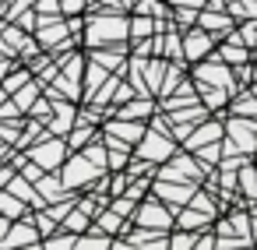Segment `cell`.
I'll return each instance as SVG.
<instances>
[{
  "label": "cell",
  "instance_id": "obj_18",
  "mask_svg": "<svg viewBox=\"0 0 257 250\" xmlns=\"http://www.w3.org/2000/svg\"><path fill=\"white\" fill-rule=\"evenodd\" d=\"M197 11L201 8H187V4H176V8H169V22L180 29V32H187L190 25H197Z\"/></svg>",
  "mask_w": 257,
  "mask_h": 250
},
{
  "label": "cell",
  "instance_id": "obj_22",
  "mask_svg": "<svg viewBox=\"0 0 257 250\" xmlns=\"http://www.w3.org/2000/svg\"><path fill=\"white\" fill-rule=\"evenodd\" d=\"M88 11V0H60V15L71 18V15H85Z\"/></svg>",
  "mask_w": 257,
  "mask_h": 250
},
{
  "label": "cell",
  "instance_id": "obj_10",
  "mask_svg": "<svg viewBox=\"0 0 257 250\" xmlns=\"http://www.w3.org/2000/svg\"><path fill=\"white\" fill-rule=\"evenodd\" d=\"M232 18H229V11H208V8H201L197 11V29H204V32H211L215 39H222L225 32H232Z\"/></svg>",
  "mask_w": 257,
  "mask_h": 250
},
{
  "label": "cell",
  "instance_id": "obj_6",
  "mask_svg": "<svg viewBox=\"0 0 257 250\" xmlns=\"http://www.w3.org/2000/svg\"><path fill=\"white\" fill-rule=\"evenodd\" d=\"M148 190H152L162 204H169V208L176 211V208H183V204L190 201V194L197 190V183H190V180H159V176H155Z\"/></svg>",
  "mask_w": 257,
  "mask_h": 250
},
{
  "label": "cell",
  "instance_id": "obj_3",
  "mask_svg": "<svg viewBox=\"0 0 257 250\" xmlns=\"http://www.w3.org/2000/svg\"><path fill=\"white\" fill-rule=\"evenodd\" d=\"M131 222L134 225H148V229H173V208L169 204H162L152 190L134 204V211H131Z\"/></svg>",
  "mask_w": 257,
  "mask_h": 250
},
{
  "label": "cell",
  "instance_id": "obj_19",
  "mask_svg": "<svg viewBox=\"0 0 257 250\" xmlns=\"http://www.w3.org/2000/svg\"><path fill=\"white\" fill-rule=\"evenodd\" d=\"M88 222H92V215H88V211H81V208H78V201H74V204H71V211H67V215L60 218V229H71V232H85V229H88Z\"/></svg>",
  "mask_w": 257,
  "mask_h": 250
},
{
  "label": "cell",
  "instance_id": "obj_21",
  "mask_svg": "<svg viewBox=\"0 0 257 250\" xmlns=\"http://www.w3.org/2000/svg\"><path fill=\"white\" fill-rule=\"evenodd\" d=\"M194 159H197V162H204V166H215V162L222 159V145H218V141H211V145H201V148L194 152Z\"/></svg>",
  "mask_w": 257,
  "mask_h": 250
},
{
  "label": "cell",
  "instance_id": "obj_26",
  "mask_svg": "<svg viewBox=\"0 0 257 250\" xmlns=\"http://www.w3.org/2000/svg\"><path fill=\"white\" fill-rule=\"evenodd\" d=\"M250 236H253V246H257V222H250Z\"/></svg>",
  "mask_w": 257,
  "mask_h": 250
},
{
  "label": "cell",
  "instance_id": "obj_25",
  "mask_svg": "<svg viewBox=\"0 0 257 250\" xmlns=\"http://www.w3.org/2000/svg\"><path fill=\"white\" fill-rule=\"evenodd\" d=\"M246 88H250V95H253V99H257V78H253V81H250V85H246Z\"/></svg>",
  "mask_w": 257,
  "mask_h": 250
},
{
  "label": "cell",
  "instance_id": "obj_1",
  "mask_svg": "<svg viewBox=\"0 0 257 250\" xmlns=\"http://www.w3.org/2000/svg\"><path fill=\"white\" fill-rule=\"evenodd\" d=\"M99 173H106L102 166H95L81 148L78 152H67V159L60 162V169H57V176H60V183L67 187V190H85Z\"/></svg>",
  "mask_w": 257,
  "mask_h": 250
},
{
  "label": "cell",
  "instance_id": "obj_7",
  "mask_svg": "<svg viewBox=\"0 0 257 250\" xmlns=\"http://www.w3.org/2000/svg\"><path fill=\"white\" fill-rule=\"evenodd\" d=\"M39 229H36V222L29 218V211L25 215H18V218H11V225H8V232H4V243L0 246H39Z\"/></svg>",
  "mask_w": 257,
  "mask_h": 250
},
{
  "label": "cell",
  "instance_id": "obj_9",
  "mask_svg": "<svg viewBox=\"0 0 257 250\" xmlns=\"http://www.w3.org/2000/svg\"><path fill=\"white\" fill-rule=\"evenodd\" d=\"M85 57L113 74H127V46H92Z\"/></svg>",
  "mask_w": 257,
  "mask_h": 250
},
{
  "label": "cell",
  "instance_id": "obj_24",
  "mask_svg": "<svg viewBox=\"0 0 257 250\" xmlns=\"http://www.w3.org/2000/svg\"><path fill=\"white\" fill-rule=\"evenodd\" d=\"M8 225H11V218H8V215H0V243H4V232H8Z\"/></svg>",
  "mask_w": 257,
  "mask_h": 250
},
{
  "label": "cell",
  "instance_id": "obj_2",
  "mask_svg": "<svg viewBox=\"0 0 257 250\" xmlns=\"http://www.w3.org/2000/svg\"><path fill=\"white\" fill-rule=\"evenodd\" d=\"M190 78H194V81H201V85L225 88L229 95H232V92H239V85H236V78H232V67H229L225 60H218L215 53H208L204 60L190 64Z\"/></svg>",
  "mask_w": 257,
  "mask_h": 250
},
{
  "label": "cell",
  "instance_id": "obj_23",
  "mask_svg": "<svg viewBox=\"0 0 257 250\" xmlns=\"http://www.w3.org/2000/svg\"><path fill=\"white\" fill-rule=\"evenodd\" d=\"M15 173H18V169H15V166H11L8 159H0V187H4V183H8V180H11Z\"/></svg>",
  "mask_w": 257,
  "mask_h": 250
},
{
  "label": "cell",
  "instance_id": "obj_13",
  "mask_svg": "<svg viewBox=\"0 0 257 250\" xmlns=\"http://www.w3.org/2000/svg\"><path fill=\"white\" fill-rule=\"evenodd\" d=\"M92 138H99V127H95V123H85V120H74V127L67 131V138H64V141H67V148H71V152H78V148H85Z\"/></svg>",
  "mask_w": 257,
  "mask_h": 250
},
{
  "label": "cell",
  "instance_id": "obj_12",
  "mask_svg": "<svg viewBox=\"0 0 257 250\" xmlns=\"http://www.w3.org/2000/svg\"><path fill=\"white\" fill-rule=\"evenodd\" d=\"M225 113H232V116H253V120H257V99L250 95V88L232 92L229 102H225Z\"/></svg>",
  "mask_w": 257,
  "mask_h": 250
},
{
  "label": "cell",
  "instance_id": "obj_17",
  "mask_svg": "<svg viewBox=\"0 0 257 250\" xmlns=\"http://www.w3.org/2000/svg\"><path fill=\"white\" fill-rule=\"evenodd\" d=\"M183 74H187V64H176V60H169L166 64V74H162V81H159V92H155V99H162V95H169L180 81H183Z\"/></svg>",
  "mask_w": 257,
  "mask_h": 250
},
{
  "label": "cell",
  "instance_id": "obj_11",
  "mask_svg": "<svg viewBox=\"0 0 257 250\" xmlns=\"http://www.w3.org/2000/svg\"><path fill=\"white\" fill-rule=\"evenodd\" d=\"M4 190H11L15 197H22V201H25L29 208H43V204H46V201H43V194L36 190V183H29V180H25L22 173H15V176H11V180L4 183Z\"/></svg>",
  "mask_w": 257,
  "mask_h": 250
},
{
  "label": "cell",
  "instance_id": "obj_16",
  "mask_svg": "<svg viewBox=\"0 0 257 250\" xmlns=\"http://www.w3.org/2000/svg\"><path fill=\"white\" fill-rule=\"evenodd\" d=\"M92 222H95L102 232H109V236H123V232H127V225H131V222H127V218H120L113 208H102V211H99Z\"/></svg>",
  "mask_w": 257,
  "mask_h": 250
},
{
  "label": "cell",
  "instance_id": "obj_5",
  "mask_svg": "<svg viewBox=\"0 0 257 250\" xmlns=\"http://www.w3.org/2000/svg\"><path fill=\"white\" fill-rule=\"evenodd\" d=\"M176 148H180V145H176V141H173V138H169L166 131L145 127L141 141H138V145H134L131 152H134L138 159H148V162H155V166H159V162H166V159H169V155H173Z\"/></svg>",
  "mask_w": 257,
  "mask_h": 250
},
{
  "label": "cell",
  "instance_id": "obj_8",
  "mask_svg": "<svg viewBox=\"0 0 257 250\" xmlns=\"http://www.w3.org/2000/svg\"><path fill=\"white\" fill-rule=\"evenodd\" d=\"M215 36L211 32H204V29H197V25H190L187 32H183V60H187V67L190 64H197V60H204L211 50H215Z\"/></svg>",
  "mask_w": 257,
  "mask_h": 250
},
{
  "label": "cell",
  "instance_id": "obj_15",
  "mask_svg": "<svg viewBox=\"0 0 257 250\" xmlns=\"http://www.w3.org/2000/svg\"><path fill=\"white\" fill-rule=\"evenodd\" d=\"M36 190L43 194V201H46V204H50V201H60V197L67 194V187L60 183V176H57V173H43V176L36 180Z\"/></svg>",
  "mask_w": 257,
  "mask_h": 250
},
{
  "label": "cell",
  "instance_id": "obj_4",
  "mask_svg": "<svg viewBox=\"0 0 257 250\" xmlns=\"http://www.w3.org/2000/svg\"><path fill=\"white\" fill-rule=\"evenodd\" d=\"M67 152H71V148H67V141H64V138H57V134H46L43 141H36V145H29V148H25V155H29L43 173H57V169H60V162L67 159Z\"/></svg>",
  "mask_w": 257,
  "mask_h": 250
},
{
  "label": "cell",
  "instance_id": "obj_14",
  "mask_svg": "<svg viewBox=\"0 0 257 250\" xmlns=\"http://www.w3.org/2000/svg\"><path fill=\"white\" fill-rule=\"evenodd\" d=\"M39 92H43V81H39V78H29L18 92H11V99H15V106H18V113H22V116H25V113H29V106L39 99Z\"/></svg>",
  "mask_w": 257,
  "mask_h": 250
},
{
  "label": "cell",
  "instance_id": "obj_27",
  "mask_svg": "<svg viewBox=\"0 0 257 250\" xmlns=\"http://www.w3.org/2000/svg\"><path fill=\"white\" fill-rule=\"evenodd\" d=\"M253 166H257V159H253Z\"/></svg>",
  "mask_w": 257,
  "mask_h": 250
},
{
  "label": "cell",
  "instance_id": "obj_20",
  "mask_svg": "<svg viewBox=\"0 0 257 250\" xmlns=\"http://www.w3.org/2000/svg\"><path fill=\"white\" fill-rule=\"evenodd\" d=\"M25 211H29V204H25L22 197H15L11 190H4V187H0V215L18 218V215H25Z\"/></svg>",
  "mask_w": 257,
  "mask_h": 250
}]
</instances>
